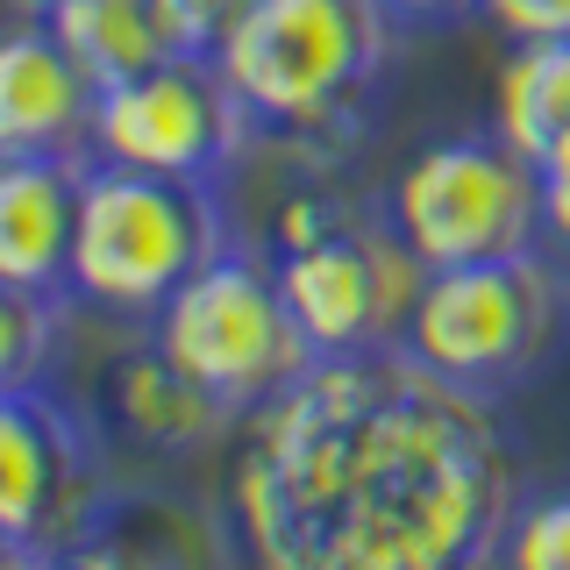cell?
<instances>
[{
    "label": "cell",
    "mask_w": 570,
    "mask_h": 570,
    "mask_svg": "<svg viewBox=\"0 0 570 570\" xmlns=\"http://www.w3.org/2000/svg\"><path fill=\"white\" fill-rule=\"evenodd\" d=\"M521 507L499 400L406 343L314 356L249 414L228 492L249 570H507Z\"/></svg>",
    "instance_id": "1"
},
{
    "label": "cell",
    "mask_w": 570,
    "mask_h": 570,
    "mask_svg": "<svg viewBox=\"0 0 570 570\" xmlns=\"http://www.w3.org/2000/svg\"><path fill=\"white\" fill-rule=\"evenodd\" d=\"M392 22L400 14L385 0H243L214 58L243 94L257 136H278L285 150L328 165L371 121Z\"/></svg>",
    "instance_id": "2"
},
{
    "label": "cell",
    "mask_w": 570,
    "mask_h": 570,
    "mask_svg": "<svg viewBox=\"0 0 570 570\" xmlns=\"http://www.w3.org/2000/svg\"><path fill=\"white\" fill-rule=\"evenodd\" d=\"M272 264L321 356L400 343L428 278V264L406 249L400 222H392V200L371 207L343 186H299L278 207Z\"/></svg>",
    "instance_id": "3"
},
{
    "label": "cell",
    "mask_w": 570,
    "mask_h": 570,
    "mask_svg": "<svg viewBox=\"0 0 570 570\" xmlns=\"http://www.w3.org/2000/svg\"><path fill=\"white\" fill-rule=\"evenodd\" d=\"M400 343L450 385L478 400H507L563 356L570 278L557 257H542V243L485 264H442L421 278Z\"/></svg>",
    "instance_id": "4"
},
{
    "label": "cell",
    "mask_w": 570,
    "mask_h": 570,
    "mask_svg": "<svg viewBox=\"0 0 570 570\" xmlns=\"http://www.w3.org/2000/svg\"><path fill=\"white\" fill-rule=\"evenodd\" d=\"M228 236V207L214 178H165V171H86V214L71 243V293L107 314L150 321L200 264H214Z\"/></svg>",
    "instance_id": "5"
},
{
    "label": "cell",
    "mask_w": 570,
    "mask_h": 570,
    "mask_svg": "<svg viewBox=\"0 0 570 570\" xmlns=\"http://www.w3.org/2000/svg\"><path fill=\"white\" fill-rule=\"evenodd\" d=\"M150 343L186 379H200L228 414L272 406L293 379H307L321 356L278 285V264L257 257L249 243H228L214 264H200L178 285L150 314Z\"/></svg>",
    "instance_id": "6"
},
{
    "label": "cell",
    "mask_w": 570,
    "mask_h": 570,
    "mask_svg": "<svg viewBox=\"0 0 570 570\" xmlns=\"http://www.w3.org/2000/svg\"><path fill=\"white\" fill-rule=\"evenodd\" d=\"M392 222L406 249L442 264H485L542 243V171L507 136H442L406 157L392 186Z\"/></svg>",
    "instance_id": "7"
},
{
    "label": "cell",
    "mask_w": 570,
    "mask_h": 570,
    "mask_svg": "<svg viewBox=\"0 0 570 570\" xmlns=\"http://www.w3.org/2000/svg\"><path fill=\"white\" fill-rule=\"evenodd\" d=\"M115 507L107 442L86 406L50 385H0V534L65 557Z\"/></svg>",
    "instance_id": "8"
},
{
    "label": "cell",
    "mask_w": 570,
    "mask_h": 570,
    "mask_svg": "<svg viewBox=\"0 0 570 570\" xmlns=\"http://www.w3.org/2000/svg\"><path fill=\"white\" fill-rule=\"evenodd\" d=\"M257 121L228 86L222 58H165L136 79L100 86L94 115V165L165 171V178H222L249 150Z\"/></svg>",
    "instance_id": "9"
},
{
    "label": "cell",
    "mask_w": 570,
    "mask_h": 570,
    "mask_svg": "<svg viewBox=\"0 0 570 570\" xmlns=\"http://www.w3.org/2000/svg\"><path fill=\"white\" fill-rule=\"evenodd\" d=\"M100 79L58 36L50 14H14L0 43V150L8 157H86Z\"/></svg>",
    "instance_id": "10"
},
{
    "label": "cell",
    "mask_w": 570,
    "mask_h": 570,
    "mask_svg": "<svg viewBox=\"0 0 570 570\" xmlns=\"http://www.w3.org/2000/svg\"><path fill=\"white\" fill-rule=\"evenodd\" d=\"M94 157H8L0 171V278L71 285V243Z\"/></svg>",
    "instance_id": "11"
},
{
    "label": "cell",
    "mask_w": 570,
    "mask_h": 570,
    "mask_svg": "<svg viewBox=\"0 0 570 570\" xmlns=\"http://www.w3.org/2000/svg\"><path fill=\"white\" fill-rule=\"evenodd\" d=\"M107 400H115L121 435H136L142 450H193V442H214L228 421H236L157 343H136V350H121L115 364H107Z\"/></svg>",
    "instance_id": "12"
},
{
    "label": "cell",
    "mask_w": 570,
    "mask_h": 570,
    "mask_svg": "<svg viewBox=\"0 0 570 570\" xmlns=\"http://www.w3.org/2000/svg\"><path fill=\"white\" fill-rule=\"evenodd\" d=\"M492 129L528 157L534 171L570 165V36L513 43L492 79Z\"/></svg>",
    "instance_id": "13"
},
{
    "label": "cell",
    "mask_w": 570,
    "mask_h": 570,
    "mask_svg": "<svg viewBox=\"0 0 570 570\" xmlns=\"http://www.w3.org/2000/svg\"><path fill=\"white\" fill-rule=\"evenodd\" d=\"M107 528L150 570H228V557L243 549L236 521L193 507V499H171V492H115Z\"/></svg>",
    "instance_id": "14"
},
{
    "label": "cell",
    "mask_w": 570,
    "mask_h": 570,
    "mask_svg": "<svg viewBox=\"0 0 570 570\" xmlns=\"http://www.w3.org/2000/svg\"><path fill=\"white\" fill-rule=\"evenodd\" d=\"M50 22H58V36L79 50V65L94 71L100 86L136 79V71L178 58L171 36H165V14H157V0H65Z\"/></svg>",
    "instance_id": "15"
},
{
    "label": "cell",
    "mask_w": 570,
    "mask_h": 570,
    "mask_svg": "<svg viewBox=\"0 0 570 570\" xmlns=\"http://www.w3.org/2000/svg\"><path fill=\"white\" fill-rule=\"evenodd\" d=\"M71 285H14L0 278V385H36L50 364V343L65 335Z\"/></svg>",
    "instance_id": "16"
},
{
    "label": "cell",
    "mask_w": 570,
    "mask_h": 570,
    "mask_svg": "<svg viewBox=\"0 0 570 570\" xmlns=\"http://www.w3.org/2000/svg\"><path fill=\"white\" fill-rule=\"evenodd\" d=\"M507 570H570V492L528 499L507 542Z\"/></svg>",
    "instance_id": "17"
},
{
    "label": "cell",
    "mask_w": 570,
    "mask_h": 570,
    "mask_svg": "<svg viewBox=\"0 0 570 570\" xmlns=\"http://www.w3.org/2000/svg\"><path fill=\"white\" fill-rule=\"evenodd\" d=\"M157 14H165L171 50H186V58H214V50L228 43V29H236L243 0H157Z\"/></svg>",
    "instance_id": "18"
},
{
    "label": "cell",
    "mask_w": 570,
    "mask_h": 570,
    "mask_svg": "<svg viewBox=\"0 0 570 570\" xmlns=\"http://www.w3.org/2000/svg\"><path fill=\"white\" fill-rule=\"evenodd\" d=\"M507 43H534V36H570V0H478Z\"/></svg>",
    "instance_id": "19"
},
{
    "label": "cell",
    "mask_w": 570,
    "mask_h": 570,
    "mask_svg": "<svg viewBox=\"0 0 570 570\" xmlns=\"http://www.w3.org/2000/svg\"><path fill=\"white\" fill-rule=\"evenodd\" d=\"M58 570H150V563H142L136 549H129L115 528L100 521L94 534H86V542H71V549H65V557H58Z\"/></svg>",
    "instance_id": "20"
},
{
    "label": "cell",
    "mask_w": 570,
    "mask_h": 570,
    "mask_svg": "<svg viewBox=\"0 0 570 570\" xmlns=\"http://www.w3.org/2000/svg\"><path fill=\"white\" fill-rule=\"evenodd\" d=\"M542 236L570 257V165L563 171H542Z\"/></svg>",
    "instance_id": "21"
},
{
    "label": "cell",
    "mask_w": 570,
    "mask_h": 570,
    "mask_svg": "<svg viewBox=\"0 0 570 570\" xmlns=\"http://www.w3.org/2000/svg\"><path fill=\"white\" fill-rule=\"evenodd\" d=\"M400 22H450V14H463V8H478V0H385Z\"/></svg>",
    "instance_id": "22"
},
{
    "label": "cell",
    "mask_w": 570,
    "mask_h": 570,
    "mask_svg": "<svg viewBox=\"0 0 570 570\" xmlns=\"http://www.w3.org/2000/svg\"><path fill=\"white\" fill-rule=\"evenodd\" d=\"M65 0H14V14H58Z\"/></svg>",
    "instance_id": "23"
}]
</instances>
